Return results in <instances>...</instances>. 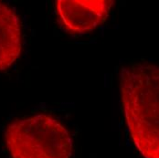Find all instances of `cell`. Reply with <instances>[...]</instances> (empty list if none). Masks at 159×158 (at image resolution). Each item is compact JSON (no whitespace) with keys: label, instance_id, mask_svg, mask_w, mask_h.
<instances>
[{"label":"cell","instance_id":"6da1fadb","mask_svg":"<svg viewBox=\"0 0 159 158\" xmlns=\"http://www.w3.org/2000/svg\"><path fill=\"white\" fill-rule=\"evenodd\" d=\"M120 91L136 149L144 158H159V65L140 61L124 66Z\"/></svg>","mask_w":159,"mask_h":158},{"label":"cell","instance_id":"277c9868","mask_svg":"<svg viewBox=\"0 0 159 158\" xmlns=\"http://www.w3.org/2000/svg\"><path fill=\"white\" fill-rule=\"evenodd\" d=\"M22 49L19 16L0 1V70H6L18 59Z\"/></svg>","mask_w":159,"mask_h":158},{"label":"cell","instance_id":"3957f363","mask_svg":"<svg viewBox=\"0 0 159 158\" xmlns=\"http://www.w3.org/2000/svg\"><path fill=\"white\" fill-rule=\"evenodd\" d=\"M112 5V0H57L55 8L68 31L85 34L106 20Z\"/></svg>","mask_w":159,"mask_h":158},{"label":"cell","instance_id":"7a4b0ae2","mask_svg":"<svg viewBox=\"0 0 159 158\" xmlns=\"http://www.w3.org/2000/svg\"><path fill=\"white\" fill-rule=\"evenodd\" d=\"M5 142L12 158H70L72 153L69 131L48 114L12 122L5 132Z\"/></svg>","mask_w":159,"mask_h":158}]
</instances>
